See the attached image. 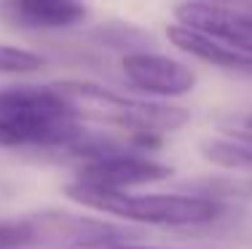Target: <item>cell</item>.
<instances>
[{
	"mask_svg": "<svg viewBox=\"0 0 252 249\" xmlns=\"http://www.w3.org/2000/svg\"><path fill=\"white\" fill-rule=\"evenodd\" d=\"M177 25L223 40L225 46L252 56V14L228 8L212 0H183L175 5Z\"/></svg>",
	"mask_w": 252,
	"mask_h": 249,
	"instance_id": "cell-7",
	"label": "cell"
},
{
	"mask_svg": "<svg viewBox=\"0 0 252 249\" xmlns=\"http://www.w3.org/2000/svg\"><path fill=\"white\" fill-rule=\"evenodd\" d=\"M218 132L223 134V137H231V139L252 145V110L228 112V115L218 118Z\"/></svg>",
	"mask_w": 252,
	"mask_h": 249,
	"instance_id": "cell-13",
	"label": "cell"
},
{
	"mask_svg": "<svg viewBox=\"0 0 252 249\" xmlns=\"http://www.w3.org/2000/svg\"><path fill=\"white\" fill-rule=\"evenodd\" d=\"M99 40L110 49H124V51H140L145 43V32H140L137 27L129 25H105L99 29Z\"/></svg>",
	"mask_w": 252,
	"mask_h": 249,
	"instance_id": "cell-12",
	"label": "cell"
},
{
	"mask_svg": "<svg viewBox=\"0 0 252 249\" xmlns=\"http://www.w3.org/2000/svg\"><path fill=\"white\" fill-rule=\"evenodd\" d=\"M212 3H231V0H212Z\"/></svg>",
	"mask_w": 252,
	"mask_h": 249,
	"instance_id": "cell-15",
	"label": "cell"
},
{
	"mask_svg": "<svg viewBox=\"0 0 252 249\" xmlns=\"http://www.w3.org/2000/svg\"><path fill=\"white\" fill-rule=\"evenodd\" d=\"M54 88L67 99L81 121L121 129L126 137H164L190 121V110L180 105L118 94L92 81H59Z\"/></svg>",
	"mask_w": 252,
	"mask_h": 249,
	"instance_id": "cell-3",
	"label": "cell"
},
{
	"mask_svg": "<svg viewBox=\"0 0 252 249\" xmlns=\"http://www.w3.org/2000/svg\"><path fill=\"white\" fill-rule=\"evenodd\" d=\"M32 228V249H75L113 236H134L113 220L78 215L70 209H43L27 215Z\"/></svg>",
	"mask_w": 252,
	"mask_h": 249,
	"instance_id": "cell-6",
	"label": "cell"
},
{
	"mask_svg": "<svg viewBox=\"0 0 252 249\" xmlns=\"http://www.w3.org/2000/svg\"><path fill=\"white\" fill-rule=\"evenodd\" d=\"M89 129L70 102L51 86L0 88V147L3 150L67 153Z\"/></svg>",
	"mask_w": 252,
	"mask_h": 249,
	"instance_id": "cell-1",
	"label": "cell"
},
{
	"mask_svg": "<svg viewBox=\"0 0 252 249\" xmlns=\"http://www.w3.org/2000/svg\"><path fill=\"white\" fill-rule=\"evenodd\" d=\"M166 38H169V43L177 51L199 59L204 64H212V67L225 70V73H239V75H250L252 78V56L225 46L223 40L209 38V35L199 32V29H190L185 25H169L166 27Z\"/></svg>",
	"mask_w": 252,
	"mask_h": 249,
	"instance_id": "cell-9",
	"label": "cell"
},
{
	"mask_svg": "<svg viewBox=\"0 0 252 249\" xmlns=\"http://www.w3.org/2000/svg\"><path fill=\"white\" fill-rule=\"evenodd\" d=\"M199 153L207 164H215L233 174H252V145L231 137H207L199 142Z\"/></svg>",
	"mask_w": 252,
	"mask_h": 249,
	"instance_id": "cell-10",
	"label": "cell"
},
{
	"mask_svg": "<svg viewBox=\"0 0 252 249\" xmlns=\"http://www.w3.org/2000/svg\"><path fill=\"white\" fill-rule=\"evenodd\" d=\"M64 195L73 204L107 215L129 225L151 228H209L225 220L233 206L185 191L175 193H134V191H105L73 180L64 185Z\"/></svg>",
	"mask_w": 252,
	"mask_h": 249,
	"instance_id": "cell-2",
	"label": "cell"
},
{
	"mask_svg": "<svg viewBox=\"0 0 252 249\" xmlns=\"http://www.w3.org/2000/svg\"><path fill=\"white\" fill-rule=\"evenodd\" d=\"M46 64V59L30 49H19V46L0 43V75H25L35 73Z\"/></svg>",
	"mask_w": 252,
	"mask_h": 249,
	"instance_id": "cell-11",
	"label": "cell"
},
{
	"mask_svg": "<svg viewBox=\"0 0 252 249\" xmlns=\"http://www.w3.org/2000/svg\"><path fill=\"white\" fill-rule=\"evenodd\" d=\"M75 249H164V247H151V244H140L134 241V236H113V239H102V241H92Z\"/></svg>",
	"mask_w": 252,
	"mask_h": 249,
	"instance_id": "cell-14",
	"label": "cell"
},
{
	"mask_svg": "<svg viewBox=\"0 0 252 249\" xmlns=\"http://www.w3.org/2000/svg\"><path fill=\"white\" fill-rule=\"evenodd\" d=\"M175 171L169 164L156 161L137 147H124V150H113L105 156L86 158V161H75L73 180L83 185L105 188V191H131L140 185L164 182Z\"/></svg>",
	"mask_w": 252,
	"mask_h": 249,
	"instance_id": "cell-4",
	"label": "cell"
},
{
	"mask_svg": "<svg viewBox=\"0 0 252 249\" xmlns=\"http://www.w3.org/2000/svg\"><path fill=\"white\" fill-rule=\"evenodd\" d=\"M121 75L137 94L164 102L190 94L199 83V75L190 64L151 49L126 51L121 56Z\"/></svg>",
	"mask_w": 252,
	"mask_h": 249,
	"instance_id": "cell-5",
	"label": "cell"
},
{
	"mask_svg": "<svg viewBox=\"0 0 252 249\" xmlns=\"http://www.w3.org/2000/svg\"><path fill=\"white\" fill-rule=\"evenodd\" d=\"M3 16L22 29L57 32L83 25L89 11L81 0H5Z\"/></svg>",
	"mask_w": 252,
	"mask_h": 249,
	"instance_id": "cell-8",
	"label": "cell"
}]
</instances>
